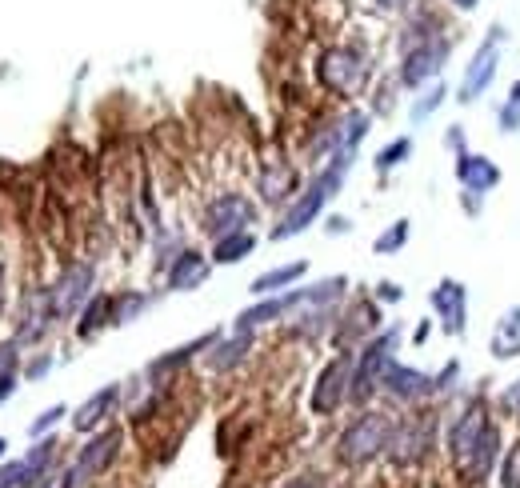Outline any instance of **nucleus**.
I'll list each match as a JSON object with an SVG mask.
<instances>
[{
    "label": "nucleus",
    "instance_id": "obj_31",
    "mask_svg": "<svg viewBox=\"0 0 520 488\" xmlns=\"http://www.w3.org/2000/svg\"><path fill=\"white\" fill-rule=\"evenodd\" d=\"M500 128H504V132H516V128H520V100H508V104L500 108Z\"/></svg>",
    "mask_w": 520,
    "mask_h": 488
},
{
    "label": "nucleus",
    "instance_id": "obj_5",
    "mask_svg": "<svg viewBox=\"0 0 520 488\" xmlns=\"http://www.w3.org/2000/svg\"><path fill=\"white\" fill-rule=\"evenodd\" d=\"M452 376H456V364H448L440 376H424V372H416V368L388 364V372H384V388H388L396 400H424V396H436Z\"/></svg>",
    "mask_w": 520,
    "mask_h": 488
},
{
    "label": "nucleus",
    "instance_id": "obj_44",
    "mask_svg": "<svg viewBox=\"0 0 520 488\" xmlns=\"http://www.w3.org/2000/svg\"><path fill=\"white\" fill-rule=\"evenodd\" d=\"M4 448H8V444H4V440H0V456H4Z\"/></svg>",
    "mask_w": 520,
    "mask_h": 488
},
{
    "label": "nucleus",
    "instance_id": "obj_3",
    "mask_svg": "<svg viewBox=\"0 0 520 488\" xmlns=\"http://www.w3.org/2000/svg\"><path fill=\"white\" fill-rule=\"evenodd\" d=\"M500 44H504V28L496 24V28L488 32V40L472 52L468 68H464V80H460V100H464V104L476 100V96L492 84V76H496V60H500Z\"/></svg>",
    "mask_w": 520,
    "mask_h": 488
},
{
    "label": "nucleus",
    "instance_id": "obj_7",
    "mask_svg": "<svg viewBox=\"0 0 520 488\" xmlns=\"http://www.w3.org/2000/svg\"><path fill=\"white\" fill-rule=\"evenodd\" d=\"M448 52H452V44L448 40H424V44H416V48H408L404 52V64H400V84H408V88H416V84H424L428 76H436L440 72V64L448 60Z\"/></svg>",
    "mask_w": 520,
    "mask_h": 488
},
{
    "label": "nucleus",
    "instance_id": "obj_24",
    "mask_svg": "<svg viewBox=\"0 0 520 488\" xmlns=\"http://www.w3.org/2000/svg\"><path fill=\"white\" fill-rule=\"evenodd\" d=\"M408 152H412V140H408V136H400V140H392L388 148H380V152H376V168H380V172H388V168H396Z\"/></svg>",
    "mask_w": 520,
    "mask_h": 488
},
{
    "label": "nucleus",
    "instance_id": "obj_30",
    "mask_svg": "<svg viewBox=\"0 0 520 488\" xmlns=\"http://www.w3.org/2000/svg\"><path fill=\"white\" fill-rule=\"evenodd\" d=\"M284 188H292V176H288V172H280V176H264V196H268V200H284V196H288Z\"/></svg>",
    "mask_w": 520,
    "mask_h": 488
},
{
    "label": "nucleus",
    "instance_id": "obj_4",
    "mask_svg": "<svg viewBox=\"0 0 520 488\" xmlns=\"http://www.w3.org/2000/svg\"><path fill=\"white\" fill-rule=\"evenodd\" d=\"M352 368H356L352 352H340V356L320 372V380H316V388H312V412H316V416H328V412L340 408V400H344L348 388H352Z\"/></svg>",
    "mask_w": 520,
    "mask_h": 488
},
{
    "label": "nucleus",
    "instance_id": "obj_19",
    "mask_svg": "<svg viewBox=\"0 0 520 488\" xmlns=\"http://www.w3.org/2000/svg\"><path fill=\"white\" fill-rule=\"evenodd\" d=\"M492 356H520V304L508 308L496 324V336H492Z\"/></svg>",
    "mask_w": 520,
    "mask_h": 488
},
{
    "label": "nucleus",
    "instance_id": "obj_12",
    "mask_svg": "<svg viewBox=\"0 0 520 488\" xmlns=\"http://www.w3.org/2000/svg\"><path fill=\"white\" fill-rule=\"evenodd\" d=\"M496 460H500V428L488 420V424H484V432L476 436L472 452L464 456V480H472V484L488 480V472H492V464H496Z\"/></svg>",
    "mask_w": 520,
    "mask_h": 488
},
{
    "label": "nucleus",
    "instance_id": "obj_8",
    "mask_svg": "<svg viewBox=\"0 0 520 488\" xmlns=\"http://www.w3.org/2000/svg\"><path fill=\"white\" fill-rule=\"evenodd\" d=\"M364 72H368V68H364V56L352 52V48H332V52L324 56V64H320V80H324L328 88H336V92L356 88Z\"/></svg>",
    "mask_w": 520,
    "mask_h": 488
},
{
    "label": "nucleus",
    "instance_id": "obj_33",
    "mask_svg": "<svg viewBox=\"0 0 520 488\" xmlns=\"http://www.w3.org/2000/svg\"><path fill=\"white\" fill-rule=\"evenodd\" d=\"M500 408H504V412H512V416H520V380H516V384H508V388L500 392Z\"/></svg>",
    "mask_w": 520,
    "mask_h": 488
},
{
    "label": "nucleus",
    "instance_id": "obj_41",
    "mask_svg": "<svg viewBox=\"0 0 520 488\" xmlns=\"http://www.w3.org/2000/svg\"><path fill=\"white\" fill-rule=\"evenodd\" d=\"M452 4H456V8H476L480 0H452Z\"/></svg>",
    "mask_w": 520,
    "mask_h": 488
},
{
    "label": "nucleus",
    "instance_id": "obj_25",
    "mask_svg": "<svg viewBox=\"0 0 520 488\" xmlns=\"http://www.w3.org/2000/svg\"><path fill=\"white\" fill-rule=\"evenodd\" d=\"M144 304H148V296H140V292H128V296L112 300V324H128Z\"/></svg>",
    "mask_w": 520,
    "mask_h": 488
},
{
    "label": "nucleus",
    "instance_id": "obj_27",
    "mask_svg": "<svg viewBox=\"0 0 520 488\" xmlns=\"http://www.w3.org/2000/svg\"><path fill=\"white\" fill-rule=\"evenodd\" d=\"M404 240H408V220H396V224L376 240V252H396Z\"/></svg>",
    "mask_w": 520,
    "mask_h": 488
},
{
    "label": "nucleus",
    "instance_id": "obj_16",
    "mask_svg": "<svg viewBox=\"0 0 520 488\" xmlns=\"http://www.w3.org/2000/svg\"><path fill=\"white\" fill-rule=\"evenodd\" d=\"M116 400H120V388L116 384H108V388H100V392H92L80 408H76V416H72V424H76V432H88V428H96L112 408H116Z\"/></svg>",
    "mask_w": 520,
    "mask_h": 488
},
{
    "label": "nucleus",
    "instance_id": "obj_38",
    "mask_svg": "<svg viewBox=\"0 0 520 488\" xmlns=\"http://www.w3.org/2000/svg\"><path fill=\"white\" fill-rule=\"evenodd\" d=\"M40 488H64V472H60V476H44Z\"/></svg>",
    "mask_w": 520,
    "mask_h": 488
},
{
    "label": "nucleus",
    "instance_id": "obj_2",
    "mask_svg": "<svg viewBox=\"0 0 520 488\" xmlns=\"http://www.w3.org/2000/svg\"><path fill=\"white\" fill-rule=\"evenodd\" d=\"M392 348H396V332H384V336H376L372 344H364V356L356 360V368H352V388H348V396H352L356 404H364V400L384 384V372H388V364H392Z\"/></svg>",
    "mask_w": 520,
    "mask_h": 488
},
{
    "label": "nucleus",
    "instance_id": "obj_23",
    "mask_svg": "<svg viewBox=\"0 0 520 488\" xmlns=\"http://www.w3.org/2000/svg\"><path fill=\"white\" fill-rule=\"evenodd\" d=\"M300 276H304V264H284V268H272V272L256 276V280H252V292H256V296H268V292H276V288H284V284H292V280H300Z\"/></svg>",
    "mask_w": 520,
    "mask_h": 488
},
{
    "label": "nucleus",
    "instance_id": "obj_39",
    "mask_svg": "<svg viewBox=\"0 0 520 488\" xmlns=\"http://www.w3.org/2000/svg\"><path fill=\"white\" fill-rule=\"evenodd\" d=\"M380 8H404V4H412V0H376Z\"/></svg>",
    "mask_w": 520,
    "mask_h": 488
},
{
    "label": "nucleus",
    "instance_id": "obj_43",
    "mask_svg": "<svg viewBox=\"0 0 520 488\" xmlns=\"http://www.w3.org/2000/svg\"><path fill=\"white\" fill-rule=\"evenodd\" d=\"M508 100H520V80L512 84V92H508Z\"/></svg>",
    "mask_w": 520,
    "mask_h": 488
},
{
    "label": "nucleus",
    "instance_id": "obj_10",
    "mask_svg": "<svg viewBox=\"0 0 520 488\" xmlns=\"http://www.w3.org/2000/svg\"><path fill=\"white\" fill-rule=\"evenodd\" d=\"M428 300H432L436 316L444 320V332L460 336V332H464V316H468V288L456 284V280H440Z\"/></svg>",
    "mask_w": 520,
    "mask_h": 488
},
{
    "label": "nucleus",
    "instance_id": "obj_35",
    "mask_svg": "<svg viewBox=\"0 0 520 488\" xmlns=\"http://www.w3.org/2000/svg\"><path fill=\"white\" fill-rule=\"evenodd\" d=\"M396 296H400V288H396V284H388V280H384V284H380V300H396Z\"/></svg>",
    "mask_w": 520,
    "mask_h": 488
},
{
    "label": "nucleus",
    "instance_id": "obj_28",
    "mask_svg": "<svg viewBox=\"0 0 520 488\" xmlns=\"http://www.w3.org/2000/svg\"><path fill=\"white\" fill-rule=\"evenodd\" d=\"M0 488H28V464H24V460L4 464V468H0Z\"/></svg>",
    "mask_w": 520,
    "mask_h": 488
},
{
    "label": "nucleus",
    "instance_id": "obj_26",
    "mask_svg": "<svg viewBox=\"0 0 520 488\" xmlns=\"http://www.w3.org/2000/svg\"><path fill=\"white\" fill-rule=\"evenodd\" d=\"M500 488H520V440L500 460Z\"/></svg>",
    "mask_w": 520,
    "mask_h": 488
},
{
    "label": "nucleus",
    "instance_id": "obj_21",
    "mask_svg": "<svg viewBox=\"0 0 520 488\" xmlns=\"http://www.w3.org/2000/svg\"><path fill=\"white\" fill-rule=\"evenodd\" d=\"M252 244H256V236H252V232H228V236H220V240H216L212 260H216V264H232V260L248 256V252H252Z\"/></svg>",
    "mask_w": 520,
    "mask_h": 488
},
{
    "label": "nucleus",
    "instance_id": "obj_14",
    "mask_svg": "<svg viewBox=\"0 0 520 488\" xmlns=\"http://www.w3.org/2000/svg\"><path fill=\"white\" fill-rule=\"evenodd\" d=\"M52 316H56L52 292H48V288L28 292V296H24V308H20V328H16V336H20V340H36V336L48 328Z\"/></svg>",
    "mask_w": 520,
    "mask_h": 488
},
{
    "label": "nucleus",
    "instance_id": "obj_15",
    "mask_svg": "<svg viewBox=\"0 0 520 488\" xmlns=\"http://www.w3.org/2000/svg\"><path fill=\"white\" fill-rule=\"evenodd\" d=\"M484 424H488V416H484V408L480 404H472L456 424H452V432H448V448H452V456L464 464V456L472 452V444H476V436L484 432Z\"/></svg>",
    "mask_w": 520,
    "mask_h": 488
},
{
    "label": "nucleus",
    "instance_id": "obj_9",
    "mask_svg": "<svg viewBox=\"0 0 520 488\" xmlns=\"http://www.w3.org/2000/svg\"><path fill=\"white\" fill-rule=\"evenodd\" d=\"M88 284H92V268H88V264H68V268L60 272V280L48 288V292H52V308H56V316H72L76 304H84Z\"/></svg>",
    "mask_w": 520,
    "mask_h": 488
},
{
    "label": "nucleus",
    "instance_id": "obj_32",
    "mask_svg": "<svg viewBox=\"0 0 520 488\" xmlns=\"http://www.w3.org/2000/svg\"><path fill=\"white\" fill-rule=\"evenodd\" d=\"M16 372V340H4L0 344V380Z\"/></svg>",
    "mask_w": 520,
    "mask_h": 488
},
{
    "label": "nucleus",
    "instance_id": "obj_34",
    "mask_svg": "<svg viewBox=\"0 0 520 488\" xmlns=\"http://www.w3.org/2000/svg\"><path fill=\"white\" fill-rule=\"evenodd\" d=\"M60 416H64V404H52V408H48V412H40V420H36V424H32V436H40V432H44V428H52V424H56V420H60Z\"/></svg>",
    "mask_w": 520,
    "mask_h": 488
},
{
    "label": "nucleus",
    "instance_id": "obj_40",
    "mask_svg": "<svg viewBox=\"0 0 520 488\" xmlns=\"http://www.w3.org/2000/svg\"><path fill=\"white\" fill-rule=\"evenodd\" d=\"M284 488H312V480L304 476V480H292V484H284Z\"/></svg>",
    "mask_w": 520,
    "mask_h": 488
},
{
    "label": "nucleus",
    "instance_id": "obj_17",
    "mask_svg": "<svg viewBox=\"0 0 520 488\" xmlns=\"http://www.w3.org/2000/svg\"><path fill=\"white\" fill-rule=\"evenodd\" d=\"M208 276V264L200 252H180L168 268V288H196Z\"/></svg>",
    "mask_w": 520,
    "mask_h": 488
},
{
    "label": "nucleus",
    "instance_id": "obj_42",
    "mask_svg": "<svg viewBox=\"0 0 520 488\" xmlns=\"http://www.w3.org/2000/svg\"><path fill=\"white\" fill-rule=\"evenodd\" d=\"M0 312H4V264H0Z\"/></svg>",
    "mask_w": 520,
    "mask_h": 488
},
{
    "label": "nucleus",
    "instance_id": "obj_29",
    "mask_svg": "<svg viewBox=\"0 0 520 488\" xmlns=\"http://www.w3.org/2000/svg\"><path fill=\"white\" fill-rule=\"evenodd\" d=\"M440 100H444V88L436 84V88H428V92H424V100H416V104H412V116H416V120H424V116H428Z\"/></svg>",
    "mask_w": 520,
    "mask_h": 488
},
{
    "label": "nucleus",
    "instance_id": "obj_37",
    "mask_svg": "<svg viewBox=\"0 0 520 488\" xmlns=\"http://www.w3.org/2000/svg\"><path fill=\"white\" fill-rule=\"evenodd\" d=\"M12 388H16V376H4V380H0V400L12 396Z\"/></svg>",
    "mask_w": 520,
    "mask_h": 488
},
{
    "label": "nucleus",
    "instance_id": "obj_18",
    "mask_svg": "<svg viewBox=\"0 0 520 488\" xmlns=\"http://www.w3.org/2000/svg\"><path fill=\"white\" fill-rule=\"evenodd\" d=\"M216 344V332H204V336H196V340H188V344H180V348H172L168 356H160V360H152L148 364V376L152 380H160L164 372H172V368H180V364H188L192 360V352H200V348H212Z\"/></svg>",
    "mask_w": 520,
    "mask_h": 488
},
{
    "label": "nucleus",
    "instance_id": "obj_36",
    "mask_svg": "<svg viewBox=\"0 0 520 488\" xmlns=\"http://www.w3.org/2000/svg\"><path fill=\"white\" fill-rule=\"evenodd\" d=\"M48 364H52V360H48V356H40V360L28 368V376H44V372H48Z\"/></svg>",
    "mask_w": 520,
    "mask_h": 488
},
{
    "label": "nucleus",
    "instance_id": "obj_1",
    "mask_svg": "<svg viewBox=\"0 0 520 488\" xmlns=\"http://www.w3.org/2000/svg\"><path fill=\"white\" fill-rule=\"evenodd\" d=\"M392 432H396V428H392V420H388L384 412H364V416H356V420L344 428L336 452H340V460H348V464H364V460H372L380 448L392 444Z\"/></svg>",
    "mask_w": 520,
    "mask_h": 488
},
{
    "label": "nucleus",
    "instance_id": "obj_6",
    "mask_svg": "<svg viewBox=\"0 0 520 488\" xmlns=\"http://www.w3.org/2000/svg\"><path fill=\"white\" fill-rule=\"evenodd\" d=\"M252 204L244 200V196H236V192H224V196H216L208 208H204V232L208 236H228V232H244L248 224H252Z\"/></svg>",
    "mask_w": 520,
    "mask_h": 488
},
{
    "label": "nucleus",
    "instance_id": "obj_20",
    "mask_svg": "<svg viewBox=\"0 0 520 488\" xmlns=\"http://www.w3.org/2000/svg\"><path fill=\"white\" fill-rule=\"evenodd\" d=\"M248 344H252V336H248V332H236L232 340H224V344H216V348H212V356H208V364H212L216 372H228L232 364H240V360H244V352H248Z\"/></svg>",
    "mask_w": 520,
    "mask_h": 488
},
{
    "label": "nucleus",
    "instance_id": "obj_11",
    "mask_svg": "<svg viewBox=\"0 0 520 488\" xmlns=\"http://www.w3.org/2000/svg\"><path fill=\"white\" fill-rule=\"evenodd\" d=\"M116 452H120V428H104L100 436H92V440L80 448V456H76V468H80V476L88 480V476H100V472H108V464L116 460Z\"/></svg>",
    "mask_w": 520,
    "mask_h": 488
},
{
    "label": "nucleus",
    "instance_id": "obj_22",
    "mask_svg": "<svg viewBox=\"0 0 520 488\" xmlns=\"http://www.w3.org/2000/svg\"><path fill=\"white\" fill-rule=\"evenodd\" d=\"M108 316H112V296H92L88 300V308H84V316H80V324H76V332L80 336H92V332H100L104 324H108Z\"/></svg>",
    "mask_w": 520,
    "mask_h": 488
},
{
    "label": "nucleus",
    "instance_id": "obj_13",
    "mask_svg": "<svg viewBox=\"0 0 520 488\" xmlns=\"http://www.w3.org/2000/svg\"><path fill=\"white\" fill-rule=\"evenodd\" d=\"M456 180L468 188V192H476V196H484L488 188H496L500 184V168L488 160V156H476V152H460V160H456Z\"/></svg>",
    "mask_w": 520,
    "mask_h": 488
}]
</instances>
